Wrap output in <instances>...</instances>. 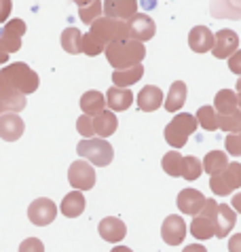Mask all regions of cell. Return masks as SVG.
Here are the masks:
<instances>
[{
  "label": "cell",
  "mask_w": 241,
  "mask_h": 252,
  "mask_svg": "<svg viewBox=\"0 0 241 252\" xmlns=\"http://www.w3.org/2000/svg\"><path fill=\"white\" fill-rule=\"evenodd\" d=\"M91 34H93V38L100 43L104 49L117 43V40H127L129 38V28H127V22L123 19H112V17H100L95 19L93 24H91Z\"/></svg>",
  "instance_id": "obj_4"
},
{
  "label": "cell",
  "mask_w": 241,
  "mask_h": 252,
  "mask_svg": "<svg viewBox=\"0 0 241 252\" xmlns=\"http://www.w3.org/2000/svg\"><path fill=\"white\" fill-rule=\"evenodd\" d=\"M237 92L241 94V76H239V79H237Z\"/></svg>",
  "instance_id": "obj_50"
},
{
  "label": "cell",
  "mask_w": 241,
  "mask_h": 252,
  "mask_svg": "<svg viewBox=\"0 0 241 252\" xmlns=\"http://www.w3.org/2000/svg\"><path fill=\"white\" fill-rule=\"evenodd\" d=\"M13 11V0H0V24H6Z\"/></svg>",
  "instance_id": "obj_40"
},
{
  "label": "cell",
  "mask_w": 241,
  "mask_h": 252,
  "mask_svg": "<svg viewBox=\"0 0 241 252\" xmlns=\"http://www.w3.org/2000/svg\"><path fill=\"white\" fill-rule=\"evenodd\" d=\"M19 252H45V244L38 237H28L19 244Z\"/></svg>",
  "instance_id": "obj_39"
},
{
  "label": "cell",
  "mask_w": 241,
  "mask_h": 252,
  "mask_svg": "<svg viewBox=\"0 0 241 252\" xmlns=\"http://www.w3.org/2000/svg\"><path fill=\"white\" fill-rule=\"evenodd\" d=\"M161 104H163V92L157 85H146L138 94V108L144 110V113H152V110L161 108Z\"/></svg>",
  "instance_id": "obj_23"
},
{
  "label": "cell",
  "mask_w": 241,
  "mask_h": 252,
  "mask_svg": "<svg viewBox=\"0 0 241 252\" xmlns=\"http://www.w3.org/2000/svg\"><path fill=\"white\" fill-rule=\"evenodd\" d=\"M127 28H129V38L131 40H140V43L151 40L154 36V32H157V26H154V22L146 15V13H138V15H133L129 22H127Z\"/></svg>",
  "instance_id": "obj_14"
},
{
  "label": "cell",
  "mask_w": 241,
  "mask_h": 252,
  "mask_svg": "<svg viewBox=\"0 0 241 252\" xmlns=\"http://www.w3.org/2000/svg\"><path fill=\"white\" fill-rule=\"evenodd\" d=\"M6 60H9V53H6V51H2V49H0V66H2Z\"/></svg>",
  "instance_id": "obj_47"
},
{
  "label": "cell",
  "mask_w": 241,
  "mask_h": 252,
  "mask_svg": "<svg viewBox=\"0 0 241 252\" xmlns=\"http://www.w3.org/2000/svg\"><path fill=\"white\" fill-rule=\"evenodd\" d=\"M117 125H119V121H117V117H115L112 110H104V113L93 117V129H95V134L100 136V138H104V140L115 134Z\"/></svg>",
  "instance_id": "obj_27"
},
{
  "label": "cell",
  "mask_w": 241,
  "mask_h": 252,
  "mask_svg": "<svg viewBox=\"0 0 241 252\" xmlns=\"http://www.w3.org/2000/svg\"><path fill=\"white\" fill-rule=\"evenodd\" d=\"M60 210H61L63 216H68V219H76V216H81L85 212V195H83V191L68 193L66 197H63Z\"/></svg>",
  "instance_id": "obj_26"
},
{
  "label": "cell",
  "mask_w": 241,
  "mask_h": 252,
  "mask_svg": "<svg viewBox=\"0 0 241 252\" xmlns=\"http://www.w3.org/2000/svg\"><path fill=\"white\" fill-rule=\"evenodd\" d=\"M38 74L34 70L17 62L0 70V102L9 106L11 113H21L26 108V97L38 89Z\"/></svg>",
  "instance_id": "obj_1"
},
{
  "label": "cell",
  "mask_w": 241,
  "mask_h": 252,
  "mask_svg": "<svg viewBox=\"0 0 241 252\" xmlns=\"http://www.w3.org/2000/svg\"><path fill=\"white\" fill-rule=\"evenodd\" d=\"M235 220H237V212L233 210L231 206L226 204H218V210H216V237H226L233 231V227H235Z\"/></svg>",
  "instance_id": "obj_22"
},
{
  "label": "cell",
  "mask_w": 241,
  "mask_h": 252,
  "mask_svg": "<svg viewBox=\"0 0 241 252\" xmlns=\"http://www.w3.org/2000/svg\"><path fill=\"white\" fill-rule=\"evenodd\" d=\"M182 252H208V250H205L203 244H188V246L184 248Z\"/></svg>",
  "instance_id": "obj_43"
},
{
  "label": "cell",
  "mask_w": 241,
  "mask_h": 252,
  "mask_svg": "<svg viewBox=\"0 0 241 252\" xmlns=\"http://www.w3.org/2000/svg\"><path fill=\"white\" fill-rule=\"evenodd\" d=\"M26 22L24 19H11L6 22L2 28H0V49L6 53H15L21 49V36L26 34Z\"/></svg>",
  "instance_id": "obj_8"
},
{
  "label": "cell",
  "mask_w": 241,
  "mask_h": 252,
  "mask_svg": "<svg viewBox=\"0 0 241 252\" xmlns=\"http://www.w3.org/2000/svg\"><path fill=\"white\" fill-rule=\"evenodd\" d=\"M140 0H104V15L112 19L129 22L133 15H138Z\"/></svg>",
  "instance_id": "obj_13"
},
{
  "label": "cell",
  "mask_w": 241,
  "mask_h": 252,
  "mask_svg": "<svg viewBox=\"0 0 241 252\" xmlns=\"http://www.w3.org/2000/svg\"><path fill=\"white\" fill-rule=\"evenodd\" d=\"M161 237L163 242L169 244V246H178V244L184 242L186 237V222H184L182 216L178 214H172L163 220V227H161Z\"/></svg>",
  "instance_id": "obj_12"
},
{
  "label": "cell",
  "mask_w": 241,
  "mask_h": 252,
  "mask_svg": "<svg viewBox=\"0 0 241 252\" xmlns=\"http://www.w3.org/2000/svg\"><path fill=\"white\" fill-rule=\"evenodd\" d=\"M106 60L115 70H127L131 66L142 64V60L146 58V47L140 40H117L104 49Z\"/></svg>",
  "instance_id": "obj_2"
},
{
  "label": "cell",
  "mask_w": 241,
  "mask_h": 252,
  "mask_svg": "<svg viewBox=\"0 0 241 252\" xmlns=\"http://www.w3.org/2000/svg\"><path fill=\"white\" fill-rule=\"evenodd\" d=\"M76 131L87 140L95 134V129H93V117H89V115H81L79 117V121H76Z\"/></svg>",
  "instance_id": "obj_37"
},
{
  "label": "cell",
  "mask_w": 241,
  "mask_h": 252,
  "mask_svg": "<svg viewBox=\"0 0 241 252\" xmlns=\"http://www.w3.org/2000/svg\"><path fill=\"white\" fill-rule=\"evenodd\" d=\"M188 47L195 53H208L214 49V32L208 26H195L188 34Z\"/></svg>",
  "instance_id": "obj_18"
},
{
  "label": "cell",
  "mask_w": 241,
  "mask_h": 252,
  "mask_svg": "<svg viewBox=\"0 0 241 252\" xmlns=\"http://www.w3.org/2000/svg\"><path fill=\"white\" fill-rule=\"evenodd\" d=\"M241 187V163L239 161H231L222 172L214 174L210 178V189L216 195H231Z\"/></svg>",
  "instance_id": "obj_7"
},
{
  "label": "cell",
  "mask_w": 241,
  "mask_h": 252,
  "mask_svg": "<svg viewBox=\"0 0 241 252\" xmlns=\"http://www.w3.org/2000/svg\"><path fill=\"white\" fill-rule=\"evenodd\" d=\"M231 208H235V212H239V214H241V193L233 195V206H231Z\"/></svg>",
  "instance_id": "obj_45"
},
{
  "label": "cell",
  "mask_w": 241,
  "mask_h": 252,
  "mask_svg": "<svg viewBox=\"0 0 241 252\" xmlns=\"http://www.w3.org/2000/svg\"><path fill=\"white\" fill-rule=\"evenodd\" d=\"M210 13L218 19H241V0H211Z\"/></svg>",
  "instance_id": "obj_21"
},
{
  "label": "cell",
  "mask_w": 241,
  "mask_h": 252,
  "mask_svg": "<svg viewBox=\"0 0 241 252\" xmlns=\"http://www.w3.org/2000/svg\"><path fill=\"white\" fill-rule=\"evenodd\" d=\"M55 216H58V206H55L49 197L34 199L30 204V208H28V219H30V222L36 225V227L51 225V222L55 220Z\"/></svg>",
  "instance_id": "obj_10"
},
{
  "label": "cell",
  "mask_w": 241,
  "mask_h": 252,
  "mask_svg": "<svg viewBox=\"0 0 241 252\" xmlns=\"http://www.w3.org/2000/svg\"><path fill=\"white\" fill-rule=\"evenodd\" d=\"M224 146L231 157H241V134H229L224 140Z\"/></svg>",
  "instance_id": "obj_38"
},
{
  "label": "cell",
  "mask_w": 241,
  "mask_h": 252,
  "mask_svg": "<svg viewBox=\"0 0 241 252\" xmlns=\"http://www.w3.org/2000/svg\"><path fill=\"white\" fill-rule=\"evenodd\" d=\"M197 123L199 127H203L205 131H216L218 129V113L214 106H201L197 110Z\"/></svg>",
  "instance_id": "obj_31"
},
{
  "label": "cell",
  "mask_w": 241,
  "mask_h": 252,
  "mask_svg": "<svg viewBox=\"0 0 241 252\" xmlns=\"http://www.w3.org/2000/svg\"><path fill=\"white\" fill-rule=\"evenodd\" d=\"M214 108L218 115H239L241 117V94L231 92V89H222L214 97Z\"/></svg>",
  "instance_id": "obj_15"
},
{
  "label": "cell",
  "mask_w": 241,
  "mask_h": 252,
  "mask_svg": "<svg viewBox=\"0 0 241 252\" xmlns=\"http://www.w3.org/2000/svg\"><path fill=\"white\" fill-rule=\"evenodd\" d=\"M110 252H133V250H131V248H127V246H115Z\"/></svg>",
  "instance_id": "obj_46"
},
{
  "label": "cell",
  "mask_w": 241,
  "mask_h": 252,
  "mask_svg": "<svg viewBox=\"0 0 241 252\" xmlns=\"http://www.w3.org/2000/svg\"><path fill=\"white\" fill-rule=\"evenodd\" d=\"M142 76H144V66L138 64L127 70H115L112 72V83H115V87H129L133 83H138Z\"/></svg>",
  "instance_id": "obj_28"
},
{
  "label": "cell",
  "mask_w": 241,
  "mask_h": 252,
  "mask_svg": "<svg viewBox=\"0 0 241 252\" xmlns=\"http://www.w3.org/2000/svg\"><path fill=\"white\" fill-rule=\"evenodd\" d=\"M197 127H199V123H197V117L190 115V113H178L172 121L165 125V131H163V136H165V142L169 146H174V149H182L184 144H186L188 136H193Z\"/></svg>",
  "instance_id": "obj_3"
},
{
  "label": "cell",
  "mask_w": 241,
  "mask_h": 252,
  "mask_svg": "<svg viewBox=\"0 0 241 252\" xmlns=\"http://www.w3.org/2000/svg\"><path fill=\"white\" fill-rule=\"evenodd\" d=\"M239 49V36L235 30H229V28H222L220 32L214 34V49H211V53H214V58L218 60H229L233 53H235Z\"/></svg>",
  "instance_id": "obj_11"
},
{
  "label": "cell",
  "mask_w": 241,
  "mask_h": 252,
  "mask_svg": "<svg viewBox=\"0 0 241 252\" xmlns=\"http://www.w3.org/2000/svg\"><path fill=\"white\" fill-rule=\"evenodd\" d=\"M229 252H241V233H235L229 240Z\"/></svg>",
  "instance_id": "obj_42"
},
{
  "label": "cell",
  "mask_w": 241,
  "mask_h": 252,
  "mask_svg": "<svg viewBox=\"0 0 241 252\" xmlns=\"http://www.w3.org/2000/svg\"><path fill=\"white\" fill-rule=\"evenodd\" d=\"M97 231H100V235L104 237L106 242L110 244H119L123 242V237L127 235V227L125 222L117 219V216H106V219L100 222V227H97Z\"/></svg>",
  "instance_id": "obj_19"
},
{
  "label": "cell",
  "mask_w": 241,
  "mask_h": 252,
  "mask_svg": "<svg viewBox=\"0 0 241 252\" xmlns=\"http://www.w3.org/2000/svg\"><path fill=\"white\" fill-rule=\"evenodd\" d=\"M106 104H108V108L115 110V113H123V110L131 108L133 94L127 87H115L112 85L108 89V94H106Z\"/></svg>",
  "instance_id": "obj_20"
},
{
  "label": "cell",
  "mask_w": 241,
  "mask_h": 252,
  "mask_svg": "<svg viewBox=\"0 0 241 252\" xmlns=\"http://www.w3.org/2000/svg\"><path fill=\"white\" fill-rule=\"evenodd\" d=\"M81 47H83V53H85V55H89V58H95V55L104 53V47L93 38V34H91V32L83 34V43H81Z\"/></svg>",
  "instance_id": "obj_36"
},
{
  "label": "cell",
  "mask_w": 241,
  "mask_h": 252,
  "mask_svg": "<svg viewBox=\"0 0 241 252\" xmlns=\"http://www.w3.org/2000/svg\"><path fill=\"white\" fill-rule=\"evenodd\" d=\"M6 113H11V110H9V106H6L4 102H0V117H2V115H6Z\"/></svg>",
  "instance_id": "obj_48"
},
{
  "label": "cell",
  "mask_w": 241,
  "mask_h": 252,
  "mask_svg": "<svg viewBox=\"0 0 241 252\" xmlns=\"http://www.w3.org/2000/svg\"><path fill=\"white\" fill-rule=\"evenodd\" d=\"M182 163H184V157L180 155L178 151H169L165 157H163V170H165V174H169V176L174 178H182Z\"/></svg>",
  "instance_id": "obj_32"
},
{
  "label": "cell",
  "mask_w": 241,
  "mask_h": 252,
  "mask_svg": "<svg viewBox=\"0 0 241 252\" xmlns=\"http://www.w3.org/2000/svg\"><path fill=\"white\" fill-rule=\"evenodd\" d=\"M106 106H108V104H106V97L100 92H87V94H83V97H81V110H83V115L97 117L100 113H104Z\"/></svg>",
  "instance_id": "obj_24"
},
{
  "label": "cell",
  "mask_w": 241,
  "mask_h": 252,
  "mask_svg": "<svg viewBox=\"0 0 241 252\" xmlns=\"http://www.w3.org/2000/svg\"><path fill=\"white\" fill-rule=\"evenodd\" d=\"M68 180L74 187V191H89L95 185V172L89 165V161L76 159L74 163H70L68 170Z\"/></svg>",
  "instance_id": "obj_9"
},
{
  "label": "cell",
  "mask_w": 241,
  "mask_h": 252,
  "mask_svg": "<svg viewBox=\"0 0 241 252\" xmlns=\"http://www.w3.org/2000/svg\"><path fill=\"white\" fill-rule=\"evenodd\" d=\"M201 172H203V163H201L199 157H193V155L184 157V163H182V178H186V180H197V178L201 176Z\"/></svg>",
  "instance_id": "obj_34"
},
{
  "label": "cell",
  "mask_w": 241,
  "mask_h": 252,
  "mask_svg": "<svg viewBox=\"0 0 241 252\" xmlns=\"http://www.w3.org/2000/svg\"><path fill=\"white\" fill-rule=\"evenodd\" d=\"M104 13V2L102 0H93V2L79 6V17L83 24H93L95 19H100Z\"/></svg>",
  "instance_id": "obj_33"
},
{
  "label": "cell",
  "mask_w": 241,
  "mask_h": 252,
  "mask_svg": "<svg viewBox=\"0 0 241 252\" xmlns=\"http://www.w3.org/2000/svg\"><path fill=\"white\" fill-rule=\"evenodd\" d=\"M83 32L79 28H66V30L61 32V49L70 55H79L83 53Z\"/></svg>",
  "instance_id": "obj_29"
},
{
  "label": "cell",
  "mask_w": 241,
  "mask_h": 252,
  "mask_svg": "<svg viewBox=\"0 0 241 252\" xmlns=\"http://www.w3.org/2000/svg\"><path fill=\"white\" fill-rule=\"evenodd\" d=\"M140 6L144 11H152L154 6H157V0H140Z\"/></svg>",
  "instance_id": "obj_44"
},
{
  "label": "cell",
  "mask_w": 241,
  "mask_h": 252,
  "mask_svg": "<svg viewBox=\"0 0 241 252\" xmlns=\"http://www.w3.org/2000/svg\"><path fill=\"white\" fill-rule=\"evenodd\" d=\"M216 210H218V204L216 199H205V206L199 214L193 219L190 222V233L197 240H210V237H216Z\"/></svg>",
  "instance_id": "obj_6"
},
{
  "label": "cell",
  "mask_w": 241,
  "mask_h": 252,
  "mask_svg": "<svg viewBox=\"0 0 241 252\" xmlns=\"http://www.w3.org/2000/svg\"><path fill=\"white\" fill-rule=\"evenodd\" d=\"M76 153H79V157L89 161V163L93 165H108L112 157H115V151H112V144L106 142L104 138H83V142L76 144Z\"/></svg>",
  "instance_id": "obj_5"
},
{
  "label": "cell",
  "mask_w": 241,
  "mask_h": 252,
  "mask_svg": "<svg viewBox=\"0 0 241 252\" xmlns=\"http://www.w3.org/2000/svg\"><path fill=\"white\" fill-rule=\"evenodd\" d=\"M229 68H231V72L241 74V49H237V51L229 58Z\"/></svg>",
  "instance_id": "obj_41"
},
{
  "label": "cell",
  "mask_w": 241,
  "mask_h": 252,
  "mask_svg": "<svg viewBox=\"0 0 241 252\" xmlns=\"http://www.w3.org/2000/svg\"><path fill=\"white\" fill-rule=\"evenodd\" d=\"M201 163H203L205 174L214 176V174L222 172L224 167L231 163V161H229V157H226V153H222V151H210L208 155H205V159L201 161Z\"/></svg>",
  "instance_id": "obj_30"
},
{
  "label": "cell",
  "mask_w": 241,
  "mask_h": 252,
  "mask_svg": "<svg viewBox=\"0 0 241 252\" xmlns=\"http://www.w3.org/2000/svg\"><path fill=\"white\" fill-rule=\"evenodd\" d=\"M184 102H186V85H184V81L172 83L167 97H165V110L167 113H178L184 106Z\"/></svg>",
  "instance_id": "obj_25"
},
{
  "label": "cell",
  "mask_w": 241,
  "mask_h": 252,
  "mask_svg": "<svg viewBox=\"0 0 241 252\" xmlns=\"http://www.w3.org/2000/svg\"><path fill=\"white\" fill-rule=\"evenodd\" d=\"M205 206V197L197 189H182L178 193V210L182 214L197 216Z\"/></svg>",
  "instance_id": "obj_17"
},
{
  "label": "cell",
  "mask_w": 241,
  "mask_h": 252,
  "mask_svg": "<svg viewBox=\"0 0 241 252\" xmlns=\"http://www.w3.org/2000/svg\"><path fill=\"white\" fill-rule=\"evenodd\" d=\"M218 129H224L229 134H241V117L239 115H218Z\"/></svg>",
  "instance_id": "obj_35"
},
{
  "label": "cell",
  "mask_w": 241,
  "mask_h": 252,
  "mask_svg": "<svg viewBox=\"0 0 241 252\" xmlns=\"http://www.w3.org/2000/svg\"><path fill=\"white\" fill-rule=\"evenodd\" d=\"M26 129V123L21 121V117L17 113H6L0 117V138L4 142H15L21 138Z\"/></svg>",
  "instance_id": "obj_16"
},
{
  "label": "cell",
  "mask_w": 241,
  "mask_h": 252,
  "mask_svg": "<svg viewBox=\"0 0 241 252\" xmlns=\"http://www.w3.org/2000/svg\"><path fill=\"white\" fill-rule=\"evenodd\" d=\"M74 2H76V4H79V6H85V4H89V2H93V0H74Z\"/></svg>",
  "instance_id": "obj_49"
}]
</instances>
